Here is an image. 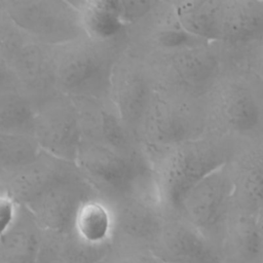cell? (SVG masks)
Segmentation results:
<instances>
[{"instance_id":"16","label":"cell","mask_w":263,"mask_h":263,"mask_svg":"<svg viewBox=\"0 0 263 263\" xmlns=\"http://www.w3.org/2000/svg\"><path fill=\"white\" fill-rule=\"evenodd\" d=\"M232 60L263 82V36L235 53Z\"/></svg>"},{"instance_id":"15","label":"cell","mask_w":263,"mask_h":263,"mask_svg":"<svg viewBox=\"0 0 263 263\" xmlns=\"http://www.w3.org/2000/svg\"><path fill=\"white\" fill-rule=\"evenodd\" d=\"M75 225L79 235L89 243L103 242L113 225L111 208L99 198H86L75 213Z\"/></svg>"},{"instance_id":"13","label":"cell","mask_w":263,"mask_h":263,"mask_svg":"<svg viewBox=\"0 0 263 263\" xmlns=\"http://www.w3.org/2000/svg\"><path fill=\"white\" fill-rule=\"evenodd\" d=\"M76 7L85 36L96 42L127 43V29L121 21L117 0L72 2Z\"/></svg>"},{"instance_id":"7","label":"cell","mask_w":263,"mask_h":263,"mask_svg":"<svg viewBox=\"0 0 263 263\" xmlns=\"http://www.w3.org/2000/svg\"><path fill=\"white\" fill-rule=\"evenodd\" d=\"M155 92L156 84L147 60L127 44L113 65L107 98L137 139Z\"/></svg>"},{"instance_id":"5","label":"cell","mask_w":263,"mask_h":263,"mask_svg":"<svg viewBox=\"0 0 263 263\" xmlns=\"http://www.w3.org/2000/svg\"><path fill=\"white\" fill-rule=\"evenodd\" d=\"M211 132L203 99L156 88L138 132L149 158Z\"/></svg>"},{"instance_id":"2","label":"cell","mask_w":263,"mask_h":263,"mask_svg":"<svg viewBox=\"0 0 263 263\" xmlns=\"http://www.w3.org/2000/svg\"><path fill=\"white\" fill-rule=\"evenodd\" d=\"M210 129L238 143L263 140V82L233 61L203 99Z\"/></svg>"},{"instance_id":"1","label":"cell","mask_w":263,"mask_h":263,"mask_svg":"<svg viewBox=\"0 0 263 263\" xmlns=\"http://www.w3.org/2000/svg\"><path fill=\"white\" fill-rule=\"evenodd\" d=\"M240 143L216 132L178 145L150 160L157 198L170 216H178L191 190L230 162Z\"/></svg>"},{"instance_id":"14","label":"cell","mask_w":263,"mask_h":263,"mask_svg":"<svg viewBox=\"0 0 263 263\" xmlns=\"http://www.w3.org/2000/svg\"><path fill=\"white\" fill-rule=\"evenodd\" d=\"M40 151L32 135L0 130V171H23L40 159Z\"/></svg>"},{"instance_id":"12","label":"cell","mask_w":263,"mask_h":263,"mask_svg":"<svg viewBox=\"0 0 263 263\" xmlns=\"http://www.w3.org/2000/svg\"><path fill=\"white\" fill-rule=\"evenodd\" d=\"M234 208L256 213L263 208V140L240 143L229 162Z\"/></svg>"},{"instance_id":"10","label":"cell","mask_w":263,"mask_h":263,"mask_svg":"<svg viewBox=\"0 0 263 263\" xmlns=\"http://www.w3.org/2000/svg\"><path fill=\"white\" fill-rule=\"evenodd\" d=\"M160 263H219L209 237L179 216H168L151 242Z\"/></svg>"},{"instance_id":"6","label":"cell","mask_w":263,"mask_h":263,"mask_svg":"<svg viewBox=\"0 0 263 263\" xmlns=\"http://www.w3.org/2000/svg\"><path fill=\"white\" fill-rule=\"evenodd\" d=\"M76 42L55 66L58 84L67 93L79 98H106L113 65L127 43H100L88 38L86 42Z\"/></svg>"},{"instance_id":"8","label":"cell","mask_w":263,"mask_h":263,"mask_svg":"<svg viewBox=\"0 0 263 263\" xmlns=\"http://www.w3.org/2000/svg\"><path fill=\"white\" fill-rule=\"evenodd\" d=\"M3 4L10 22L39 41L67 45L86 37L72 2L9 1Z\"/></svg>"},{"instance_id":"11","label":"cell","mask_w":263,"mask_h":263,"mask_svg":"<svg viewBox=\"0 0 263 263\" xmlns=\"http://www.w3.org/2000/svg\"><path fill=\"white\" fill-rule=\"evenodd\" d=\"M33 137L47 155L76 162L84 140L82 120L75 108L53 107L35 116Z\"/></svg>"},{"instance_id":"9","label":"cell","mask_w":263,"mask_h":263,"mask_svg":"<svg viewBox=\"0 0 263 263\" xmlns=\"http://www.w3.org/2000/svg\"><path fill=\"white\" fill-rule=\"evenodd\" d=\"M233 210V183L227 163L191 190L178 216L209 237L210 233L226 228Z\"/></svg>"},{"instance_id":"17","label":"cell","mask_w":263,"mask_h":263,"mask_svg":"<svg viewBox=\"0 0 263 263\" xmlns=\"http://www.w3.org/2000/svg\"><path fill=\"white\" fill-rule=\"evenodd\" d=\"M16 213L15 198L8 191H0V235L5 233L13 222Z\"/></svg>"},{"instance_id":"18","label":"cell","mask_w":263,"mask_h":263,"mask_svg":"<svg viewBox=\"0 0 263 263\" xmlns=\"http://www.w3.org/2000/svg\"><path fill=\"white\" fill-rule=\"evenodd\" d=\"M132 263H160L158 262L152 255L150 257L147 256H140V257H136L135 259L132 260Z\"/></svg>"},{"instance_id":"3","label":"cell","mask_w":263,"mask_h":263,"mask_svg":"<svg viewBox=\"0 0 263 263\" xmlns=\"http://www.w3.org/2000/svg\"><path fill=\"white\" fill-rule=\"evenodd\" d=\"M174 7L187 32L221 45L231 57L263 36V1H176Z\"/></svg>"},{"instance_id":"4","label":"cell","mask_w":263,"mask_h":263,"mask_svg":"<svg viewBox=\"0 0 263 263\" xmlns=\"http://www.w3.org/2000/svg\"><path fill=\"white\" fill-rule=\"evenodd\" d=\"M140 53L150 66L156 88L198 99H204L232 62L224 47L208 41L167 51Z\"/></svg>"}]
</instances>
